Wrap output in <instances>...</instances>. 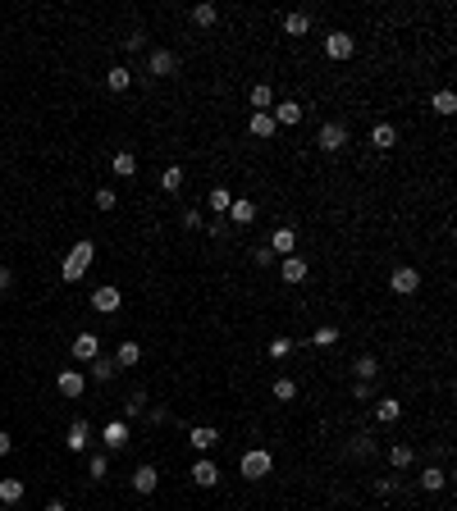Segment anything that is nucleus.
<instances>
[{"label":"nucleus","instance_id":"obj_1","mask_svg":"<svg viewBox=\"0 0 457 511\" xmlns=\"http://www.w3.org/2000/svg\"><path fill=\"white\" fill-rule=\"evenodd\" d=\"M97 261V242L92 238H83V242H74V251L65 256V265H60V279L65 283H78L83 274H88V265Z\"/></svg>","mask_w":457,"mask_h":511},{"label":"nucleus","instance_id":"obj_2","mask_svg":"<svg viewBox=\"0 0 457 511\" xmlns=\"http://www.w3.org/2000/svg\"><path fill=\"white\" fill-rule=\"evenodd\" d=\"M316 146H320L325 155L343 151V146H348V123H343V119H329V123H320V132H316Z\"/></svg>","mask_w":457,"mask_h":511},{"label":"nucleus","instance_id":"obj_3","mask_svg":"<svg viewBox=\"0 0 457 511\" xmlns=\"http://www.w3.org/2000/svg\"><path fill=\"white\" fill-rule=\"evenodd\" d=\"M238 470L247 479H265L274 470V457L270 452H265V447H251V452H242V461H238Z\"/></svg>","mask_w":457,"mask_h":511},{"label":"nucleus","instance_id":"obj_4","mask_svg":"<svg viewBox=\"0 0 457 511\" xmlns=\"http://www.w3.org/2000/svg\"><path fill=\"white\" fill-rule=\"evenodd\" d=\"M389 288L398 297H412V293H421V270H412V265H398V270L389 274Z\"/></svg>","mask_w":457,"mask_h":511},{"label":"nucleus","instance_id":"obj_5","mask_svg":"<svg viewBox=\"0 0 457 511\" xmlns=\"http://www.w3.org/2000/svg\"><path fill=\"white\" fill-rule=\"evenodd\" d=\"M325 55H329V60H352V55H357V37L343 33V28H338V33H329V37H325Z\"/></svg>","mask_w":457,"mask_h":511},{"label":"nucleus","instance_id":"obj_6","mask_svg":"<svg viewBox=\"0 0 457 511\" xmlns=\"http://www.w3.org/2000/svg\"><path fill=\"white\" fill-rule=\"evenodd\" d=\"M55 388L65 392L69 402H78V397H83V388H88V374H83V370H69V365H65V370L55 374Z\"/></svg>","mask_w":457,"mask_h":511},{"label":"nucleus","instance_id":"obj_7","mask_svg":"<svg viewBox=\"0 0 457 511\" xmlns=\"http://www.w3.org/2000/svg\"><path fill=\"white\" fill-rule=\"evenodd\" d=\"M147 73H151V78H169V73H178V55H174V51H165V46H156L151 60H147Z\"/></svg>","mask_w":457,"mask_h":511},{"label":"nucleus","instance_id":"obj_8","mask_svg":"<svg viewBox=\"0 0 457 511\" xmlns=\"http://www.w3.org/2000/svg\"><path fill=\"white\" fill-rule=\"evenodd\" d=\"M302 114H306L302 101H274V105H270V119H274V123H283V128L302 123Z\"/></svg>","mask_w":457,"mask_h":511},{"label":"nucleus","instance_id":"obj_9","mask_svg":"<svg viewBox=\"0 0 457 511\" xmlns=\"http://www.w3.org/2000/svg\"><path fill=\"white\" fill-rule=\"evenodd\" d=\"M124 306V293L119 288H110V283H101L97 293H92V311H101V315H115Z\"/></svg>","mask_w":457,"mask_h":511},{"label":"nucleus","instance_id":"obj_10","mask_svg":"<svg viewBox=\"0 0 457 511\" xmlns=\"http://www.w3.org/2000/svg\"><path fill=\"white\" fill-rule=\"evenodd\" d=\"M265 247H270L274 256H293V251H297V229H288V224H279V229L270 233V242H265Z\"/></svg>","mask_w":457,"mask_h":511},{"label":"nucleus","instance_id":"obj_11","mask_svg":"<svg viewBox=\"0 0 457 511\" xmlns=\"http://www.w3.org/2000/svg\"><path fill=\"white\" fill-rule=\"evenodd\" d=\"M101 443H106L110 452H124V447H128V420H110L106 429H101Z\"/></svg>","mask_w":457,"mask_h":511},{"label":"nucleus","instance_id":"obj_12","mask_svg":"<svg viewBox=\"0 0 457 511\" xmlns=\"http://www.w3.org/2000/svg\"><path fill=\"white\" fill-rule=\"evenodd\" d=\"M88 443H92V424L88 420H74L65 429V447H69V452H88Z\"/></svg>","mask_w":457,"mask_h":511},{"label":"nucleus","instance_id":"obj_13","mask_svg":"<svg viewBox=\"0 0 457 511\" xmlns=\"http://www.w3.org/2000/svg\"><path fill=\"white\" fill-rule=\"evenodd\" d=\"M192 484H197V489H215V484H219V466L210 457H201L192 466Z\"/></svg>","mask_w":457,"mask_h":511},{"label":"nucleus","instance_id":"obj_14","mask_svg":"<svg viewBox=\"0 0 457 511\" xmlns=\"http://www.w3.org/2000/svg\"><path fill=\"white\" fill-rule=\"evenodd\" d=\"M247 105H251V114H265V110L274 105V87L270 83H256V87L247 92Z\"/></svg>","mask_w":457,"mask_h":511},{"label":"nucleus","instance_id":"obj_15","mask_svg":"<svg viewBox=\"0 0 457 511\" xmlns=\"http://www.w3.org/2000/svg\"><path fill=\"white\" fill-rule=\"evenodd\" d=\"M416 484H421V493H439L448 484V470L444 466H425L421 475H416Z\"/></svg>","mask_w":457,"mask_h":511},{"label":"nucleus","instance_id":"obj_16","mask_svg":"<svg viewBox=\"0 0 457 511\" xmlns=\"http://www.w3.org/2000/svg\"><path fill=\"white\" fill-rule=\"evenodd\" d=\"M101 356V338L97 334H78L74 338V361H97Z\"/></svg>","mask_w":457,"mask_h":511},{"label":"nucleus","instance_id":"obj_17","mask_svg":"<svg viewBox=\"0 0 457 511\" xmlns=\"http://www.w3.org/2000/svg\"><path fill=\"white\" fill-rule=\"evenodd\" d=\"M370 146H375V151H393V146H398V128H393V123H375V128H370Z\"/></svg>","mask_w":457,"mask_h":511},{"label":"nucleus","instance_id":"obj_18","mask_svg":"<svg viewBox=\"0 0 457 511\" xmlns=\"http://www.w3.org/2000/svg\"><path fill=\"white\" fill-rule=\"evenodd\" d=\"M279 274L283 283H306V261L302 256H279Z\"/></svg>","mask_w":457,"mask_h":511},{"label":"nucleus","instance_id":"obj_19","mask_svg":"<svg viewBox=\"0 0 457 511\" xmlns=\"http://www.w3.org/2000/svg\"><path fill=\"white\" fill-rule=\"evenodd\" d=\"M128 484H133L138 493H156V484H160V470H156V466H138Z\"/></svg>","mask_w":457,"mask_h":511},{"label":"nucleus","instance_id":"obj_20","mask_svg":"<svg viewBox=\"0 0 457 511\" xmlns=\"http://www.w3.org/2000/svg\"><path fill=\"white\" fill-rule=\"evenodd\" d=\"M430 110H435L439 119H448V114L457 110V92H453V87H439L435 96H430Z\"/></svg>","mask_w":457,"mask_h":511},{"label":"nucleus","instance_id":"obj_21","mask_svg":"<svg viewBox=\"0 0 457 511\" xmlns=\"http://www.w3.org/2000/svg\"><path fill=\"white\" fill-rule=\"evenodd\" d=\"M188 443H192L197 452H210V447L219 443V429H210V424H197L192 434H188Z\"/></svg>","mask_w":457,"mask_h":511},{"label":"nucleus","instance_id":"obj_22","mask_svg":"<svg viewBox=\"0 0 457 511\" xmlns=\"http://www.w3.org/2000/svg\"><path fill=\"white\" fill-rule=\"evenodd\" d=\"M88 374H92L97 383H110L115 374H119V365H115L110 356H97V361H88Z\"/></svg>","mask_w":457,"mask_h":511},{"label":"nucleus","instance_id":"obj_23","mask_svg":"<svg viewBox=\"0 0 457 511\" xmlns=\"http://www.w3.org/2000/svg\"><path fill=\"white\" fill-rule=\"evenodd\" d=\"M283 33H288V37H306V33H311V14H302V10L283 14Z\"/></svg>","mask_w":457,"mask_h":511},{"label":"nucleus","instance_id":"obj_24","mask_svg":"<svg viewBox=\"0 0 457 511\" xmlns=\"http://www.w3.org/2000/svg\"><path fill=\"white\" fill-rule=\"evenodd\" d=\"M274 128H279V123H274L270 119V110H265V114H251V119H247V132H251V137H274Z\"/></svg>","mask_w":457,"mask_h":511},{"label":"nucleus","instance_id":"obj_25","mask_svg":"<svg viewBox=\"0 0 457 511\" xmlns=\"http://www.w3.org/2000/svg\"><path fill=\"white\" fill-rule=\"evenodd\" d=\"M110 169H115V174H119V178H133V174H138V155H133V151H115V160H110Z\"/></svg>","mask_w":457,"mask_h":511},{"label":"nucleus","instance_id":"obj_26","mask_svg":"<svg viewBox=\"0 0 457 511\" xmlns=\"http://www.w3.org/2000/svg\"><path fill=\"white\" fill-rule=\"evenodd\" d=\"M106 87H110V92H128V87H133V69L115 64V69L106 73Z\"/></svg>","mask_w":457,"mask_h":511},{"label":"nucleus","instance_id":"obj_27","mask_svg":"<svg viewBox=\"0 0 457 511\" xmlns=\"http://www.w3.org/2000/svg\"><path fill=\"white\" fill-rule=\"evenodd\" d=\"M0 502H10V507H14V502H23V479L19 475H5V479H0Z\"/></svg>","mask_w":457,"mask_h":511},{"label":"nucleus","instance_id":"obj_28","mask_svg":"<svg viewBox=\"0 0 457 511\" xmlns=\"http://www.w3.org/2000/svg\"><path fill=\"white\" fill-rule=\"evenodd\" d=\"M138 361H142V347L133 343V338H124V343H119V352H115V365L124 370V365H138Z\"/></svg>","mask_w":457,"mask_h":511},{"label":"nucleus","instance_id":"obj_29","mask_svg":"<svg viewBox=\"0 0 457 511\" xmlns=\"http://www.w3.org/2000/svg\"><path fill=\"white\" fill-rule=\"evenodd\" d=\"M412 461H416V452H412L407 443H393V447H389V466H393V470H407Z\"/></svg>","mask_w":457,"mask_h":511},{"label":"nucleus","instance_id":"obj_30","mask_svg":"<svg viewBox=\"0 0 457 511\" xmlns=\"http://www.w3.org/2000/svg\"><path fill=\"white\" fill-rule=\"evenodd\" d=\"M228 206H233V192L228 187H210V215H228Z\"/></svg>","mask_w":457,"mask_h":511},{"label":"nucleus","instance_id":"obj_31","mask_svg":"<svg viewBox=\"0 0 457 511\" xmlns=\"http://www.w3.org/2000/svg\"><path fill=\"white\" fill-rule=\"evenodd\" d=\"M251 219H256V206H251V201H233V206H228V224H251Z\"/></svg>","mask_w":457,"mask_h":511},{"label":"nucleus","instance_id":"obj_32","mask_svg":"<svg viewBox=\"0 0 457 511\" xmlns=\"http://www.w3.org/2000/svg\"><path fill=\"white\" fill-rule=\"evenodd\" d=\"M338 338H343V329H334V324H320L316 334H311V347H334Z\"/></svg>","mask_w":457,"mask_h":511},{"label":"nucleus","instance_id":"obj_33","mask_svg":"<svg viewBox=\"0 0 457 511\" xmlns=\"http://www.w3.org/2000/svg\"><path fill=\"white\" fill-rule=\"evenodd\" d=\"M398 415H403V402H393V397H384V402L375 406V420H380V424H393Z\"/></svg>","mask_w":457,"mask_h":511},{"label":"nucleus","instance_id":"obj_34","mask_svg":"<svg viewBox=\"0 0 457 511\" xmlns=\"http://www.w3.org/2000/svg\"><path fill=\"white\" fill-rule=\"evenodd\" d=\"M352 370H357V379H375V374H380V361H375V356L366 352V356L352 361Z\"/></svg>","mask_w":457,"mask_h":511},{"label":"nucleus","instance_id":"obj_35","mask_svg":"<svg viewBox=\"0 0 457 511\" xmlns=\"http://www.w3.org/2000/svg\"><path fill=\"white\" fill-rule=\"evenodd\" d=\"M270 392H274V397H279V402H293V397H297V383L288 379V374H279V379L270 383Z\"/></svg>","mask_w":457,"mask_h":511},{"label":"nucleus","instance_id":"obj_36","mask_svg":"<svg viewBox=\"0 0 457 511\" xmlns=\"http://www.w3.org/2000/svg\"><path fill=\"white\" fill-rule=\"evenodd\" d=\"M215 19H219L215 5H192V23H197V28H215Z\"/></svg>","mask_w":457,"mask_h":511},{"label":"nucleus","instance_id":"obj_37","mask_svg":"<svg viewBox=\"0 0 457 511\" xmlns=\"http://www.w3.org/2000/svg\"><path fill=\"white\" fill-rule=\"evenodd\" d=\"M142 406H147V388H133V392H128V402H124V420L142 415Z\"/></svg>","mask_w":457,"mask_h":511},{"label":"nucleus","instance_id":"obj_38","mask_svg":"<svg viewBox=\"0 0 457 511\" xmlns=\"http://www.w3.org/2000/svg\"><path fill=\"white\" fill-rule=\"evenodd\" d=\"M178 187H183V169H178V164H169V169L160 174V192H178Z\"/></svg>","mask_w":457,"mask_h":511},{"label":"nucleus","instance_id":"obj_39","mask_svg":"<svg viewBox=\"0 0 457 511\" xmlns=\"http://www.w3.org/2000/svg\"><path fill=\"white\" fill-rule=\"evenodd\" d=\"M288 352H293V338H288V334L270 338V356H274V361H283V356H288Z\"/></svg>","mask_w":457,"mask_h":511},{"label":"nucleus","instance_id":"obj_40","mask_svg":"<svg viewBox=\"0 0 457 511\" xmlns=\"http://www.w3.org/2000/svg\"><path fill=\"white\" fill-rule=\"evenodd\" d=\"M92 201H97V210H115V201H119V196H115V187H97V196H92Z\"/></svg>","mask_w":457,"mask_h":511},{"label":"nucleus","instance_id":"obj_41","mask_svg":"<svg viewBox=\"0 0 457 511\" xmlns=\"http://www.w3.org/2000/svg\"><path fill=\"white\" fill-rule=\"evenodd\" d=\"M370 452H375V438H370V434L352 438V457H370Z\"/></svg>","mask_w":457,"mask_h":511},{"label":"nucleus","instance_id":"obj_42","mask_svg":"<svg viewBox=\"0 0 457 511\" xmlns=\"http://www.w3.org/2000/svg\"><path fill=\"white\" fill-rule=\"evenodd\" d=\"M352 397H357V402H370V397H375V379H357L352 383Z\"/></svg>","mask_w":457,"mask_h":511},{"label":"nucleus","instance_id":"obj_43","mask_svg":"<svg viewBox=\"0 0 457 511\" xmlns=\"http://www.w3.org/2000/svg\"><path fill=\"white\" fill-rule=\"evenodd\" d=\"M88 475H92V479H106V475H110V461L101 457V452H97V457L88 461Z\"/></svg>","mask_w":457,"mask_h":511},{"label":"nucleus","instance_id":"obj_44","mask_svg":"<svg viewBox=\"0 0 457 511\" xmlns=\"http://www.w3.org/2000/svg\"><path fill=\"white\" fill-rule=\"evenodd\" d=\"M124 51H128V55L147 51V33H142V28H138V33H133V37H124Z\"/></svg>","mask_w":457,"mask_h":511},{"label":"nucleus","instance_id":"obj_45","mask_svg":"<svg viewBox=\"0 0 457 511\" xmlns=\"http://www.w3.org/2000/svg\"><path fill=\"white\" fill-rule=\"evenodd\" d=\"M183 229H206V215L201 210H183Z\"/></svg>","mask_w":457,"mask_h":511},{"label":"nucleus","instance_id":"obj_46","mask_svg":"<svg viewBox=\"0 0 457 511\" xmlns=\"http://www.w3.org/2000/svg\"><path fill=\"white\" fill-rule=\"evenodd\" d=\"M375 493H380V498H389V493H398V475H384V479H375Z\"/></svg>","mask_w":457,"mask_h":511},{"label":"nucleus","instance_id":"obj_47","mask_svg":"<svg viewBox=\"0 0 457 511\" xmlns=\"http://www.w3.org/2000/svg\"><path fill=\"white\" fill-rule=\"evenodd\" d=\"M251 261H256V265H274V261H279V256H274L270 247H256V251H251Z\"/></svg>","mask_w":457,"mask_h":511},{"label":"nucleus","instance_id":"obj_48","mask_svg":"<svg viewBox=\"0 0 457 511\" xmlns=\"http://www.w3.org/2000/svg\"><path fill=\"white\" fill-rule=\"evenodd\" d=\"M228 233V219H210V238H224Z\"/></svg>","mask_w":457,"mask_h":511},{"label":"nucleus","instance_id":"obj_49","mask_svg":"<svg viewBox=\"0 0 457 511\" xmlns=\"http://www.w3.org/2000/svg\"><path fill=\"white\" fill-rule=\"evenodd\" d=\"M10 452H14V438L5 434V429H0V457H10Z\"/></svg>","mask_w":457,"mask_h":511},{"label":"nucleus","instance_id":"obj_50","mask_svg":"<svg viewBox=\"0 0 457 511\" xmlns=\"http://www.w3.org/2000/svg\"><path fill=\"white\" fill-rule=\"evenodd\" d=\"M10 283H14V274L5 270V265H0V293H5V288H10Z\"/></svg>","mask_w":457,"mask_h":511},{"label":"nucleus","instance_id":"obj_51","mask_svg":"<svg viewBox=\"0 0 457 511\" xmlns=\"http://www.w3.org/2000/svg\"><path fill=\"white\" fill-rule=\"evenodd\" d=\"M42 511H65V502H60V498H51V502H46Z\"/></svg>","mask_w":457,"mask_h":511}]
</instances>
